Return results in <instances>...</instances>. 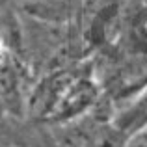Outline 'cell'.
<instances>
[{
  "instance_id": "obj_1",
  "label": "cell",
  "mask_w": 147,
  "mask_h": 147,
  "mask_svg": "<svg viewBox=\"0 0 147 147\" xmlns=\"http://www.w3.org/2000/svg\"><path fill=\"white\" fill-rule=\"evenodd\" d=\"M93 97H95L93 86H91L90 82H86V80H78V82L69 86L67 95L58 102L56 114L71 115V114H75V112H80L82 108H86L88 104L93 100Z\"/></svg>"
},
{
  "instance_id": "obj_2",
  "label": "cell",
  "mask_w": 147,
  "mask_h": 147,
  "mask_svg": "<svg viewBox=\"0 0 147 147\" xmlns=\"http://www.w3.org/2000/svg\"><path fill=\"white\" fill-rule=\"evenodd\" d=\"M0 147H13V145H11L9 142L6 140V138H2V136H0Z\"/></svg>"
}]
</instances>
